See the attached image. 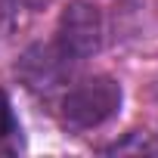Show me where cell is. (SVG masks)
Segmentation results:
<instances>
[{"label":"cell","mask_w":158,"mask_h":158,"mask_svg":"<svg viewBox=\"0 0 158 158\" xmlns=\"http://www.w3.org/2000/svg\"><path fill=\"white\" fill-rule=\"evenodd\" d=\"M121 109V84L115 77H87L62 96V121L71 130H90L106 124Z\"/></svg>","instance_id":"obj_1"},{"label":"cell","mask_w":158,"mask_h":158,"mask_svg":"<svg viewBox=\"0 0 158 158\" xmlns=\"http://www.w3.org/2000/svg\"><path fill=\"white\" fill-rule=\"evenodd\" d=\"M56 44L74 62L93 56L102 47V13H99V6L90 3V0H71L59 16Z\"/></svg>","instance_id":"obj_2"},{"label":"cell","mask_w":158,"mask_h":158,"mask_svg":"<svg viewBox=\"0 0 158 158\" xmlns=\"http://www.w3.org/2000/svg\"><path fill=\"white\" fill-rule=\"evenodd\" d=\"M71 56L59 47V44H31L16 71L22 77V84L34 93H53L59 90L65 81H68V74H71Z\"/></svg>","instance_id":"obj_3"},{"label":"cell","mask_w":158,"mask_h":158,"mask_svg":"<svg viewBox=\"0 0 158 158\" xmlns=\"http://www.w3.org/2000/svg\"><path fill=\"white\" fill-rule=\"evenodd\" d=\"M16 133H19V124H16V115H13V102H10V96L3 90H0V143L16 136Z\"/></svg>","instance_id":"obj_4"},{"label":"cell","mask_w":158,"mask_h":158,"mask_svg":"<svg viewBox=\"0 0 158 158\" xmlns=\"http://www.w3.org/2000/svg\"><path fill=\"white\" fill-rule=\"evenodd\" d=\"M47 3H50V0H3V10H6V16L22 19V16H31V13L44 10Z\"/></svg>","instance_id":"obj_5"}]
</instances>
